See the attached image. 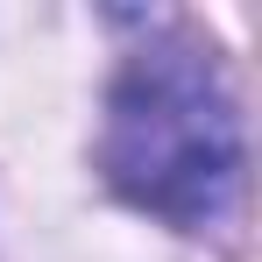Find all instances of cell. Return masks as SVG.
Here are the masks:
<instances>
[{"instance_id": "obj_1", "label": "cell", "mask_w": 262, "mask_h": 262, "mask_svg": "<svg viewBox=\"0 0 262 262\" xmlns=\"http://www.w3.org/2000/svg\"><path fill=\"white\" fill-rule=\"evenodd\" d=\"M99 170L135 213H156L177 234L234 220L248 135L213 43H199L191 29H163L114 71L99 121Z\"/></svg>"}]
</instances>
